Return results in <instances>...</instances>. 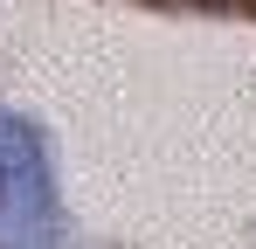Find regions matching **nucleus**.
Listing matches in <instances>:
<instances>
[{
  "label": "nucleus",
  "instance_id": "obj_1",
  "mask_svg": "<svg viewBox=\"0 0 256 249\" xmlns=\"http://www.w3.org/2000/svg\"><path fill=\"white\" fill-rule=\"evenodd\" d=\"M0 249H62L48 152L14 111H0Z\"/></svg>",
  "mask_w": 256,
  "mask_h": 249
}]
</instances>
